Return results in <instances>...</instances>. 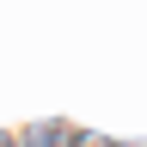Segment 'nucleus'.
<instances>
[{"label":"nucleus","instance_id":"nucleus-3","mask_svg":"<svg viewBox=\"0 0 147 147\" xmlns=\"http://www.w3.org/2000/svg\"><path fill=\"white\" fill-rule=\"evenodd\" d=\"M110 147H147V141H110Z\"/></svg>","mask_w":147,"mask_h":147},{"label":"nucleus","instance_id":"nucleus-2","mask_svg":"<svg viewBox=\"0 0 147 147\" xmlns=\"http://www.w3.org/2000/svg\"><path fill=\"white\" fill-rule=\"evenodd\" d=\"M67 147H110V141H104V135H86V129H74V141H67Z\"/></svg>","mask_w":147,"mask_h":147},{"label":"nucleus","instance_id":"nucleus-1","mask_svg":"<svg viewBox=\"0 0 147 147\" xmlns=\"http://www.w3.org/2000/svg\"><path fill=\"white\" fill-rule=\"evenodd\" d=\"M67 141H74L67 123H31L25 129V147H67Z\"/></svg>","mask_w":147,"mask_h":147},{"label":"nucleus","instance_id":"nucleus-4","mask_svg":"<svg viewBox=\"0 0 147 147\" xmlns=\"http://www.w3.org/2000/svg\"><path fill=\"white\" fill-rule=\"evenodd\" d=\"M0 147H12V135H0Z\"/></svg>","mask_w":147,"mask_h":147}]
</instances>
